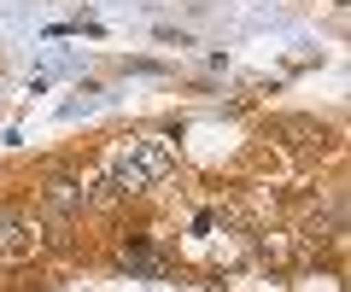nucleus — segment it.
I'll list each match as a JSON object with an SVG mask.
<instances>
[{
  "instance_id": "obj_1",
  "label": "nucleus",
  "mask_w": 351,
  "mask_h": 292,
  "mask_svg": "<svg viewBox=\"0 0 351 292\" xmlns=\"http://www.w3.org/2000/svg\"><path fill=\"white\" fill-rule=\"evenodd\" d=\"M170 170H176V140L170 135H129V140H117L112 152H106V176L88 181V199L94 204L129 199V193L164 181Z\"/></svg>"
},
{
  "instance_id": "obj_2",
  "label": "nucleus",
  "mask_w": 351,
  "mask_h": 292,
  "mask_svg": "<svg viewBox=\"0 0 351 292\" xmlns=\"http://www.w3.org/2000/svg\"><path fill=\"white\" fill-rule=\"evenodd\" d=\"M41 252V222L24 211H0V263H29Z\"/></svg>"
},
{
  "instance_id": "obj_3",
  "label": "nucleus",
  "mask_w": 351,
  "mask_h": 292,
  "mask_svg": "<svg viewBox=\"0 0 351 292\" xmlns=\"http://www.w3.org/2000/svg\"><path fill=\"white\" fill-rule=\"evenodd\" d=\"M41 204H47L53 216H76V211H88V181L82 176H47L41 181Z\"/></svg>"
}]
</instances>
